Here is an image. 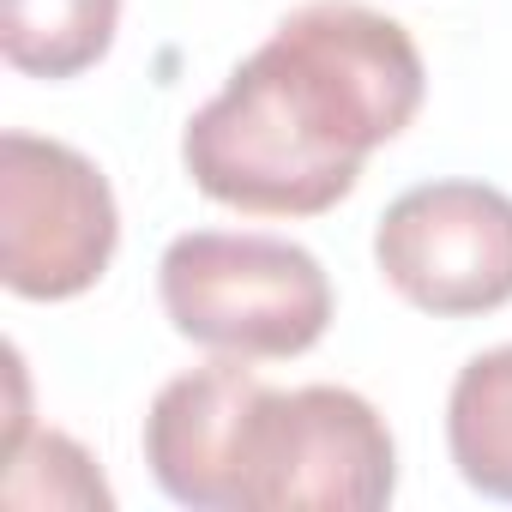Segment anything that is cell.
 <instances>
[{"instance_id": "cell-1", "label": "cell", "mask_w": 512, "mask_h": 512, "mask_svg": "<svg viewBox=\"0 0 512 512\" xmlns=\"http://www.w3.org/2000/svg\"><path fill=\"white\" fill-rule=\"evenodd\" d=\"M410 31L362 0H308L187 121L193 187L247 217H320L422 109Z\"/></svg>"}, {"instance_id": "cell-2", "label": "cell", "mask_w": 512, "mask_h": 512, "mask_svg": "<svg viewBox=\"0 0 512 512\" xmlns=\"http://www.w3.org/2000/svg\"><path fill=\"white\" fill-rule=\"evenodd\" d=\"M157 290L169 326L211 356L284 362L314 350L332 326L326 266L284 235H175L163 247Z\"/></svg>"}, {"instance_id": "cell-3", "label": "cell", "mask_w": 512, "mask_h": 512, "mask_svg": "<svg viewBox=\"0 0 512 512\" xmlns=\"http://www.w3.org/2000/svg\"><path fill=\"white\" fill-rule=\"evenodd\" d=\"M398 494L386 416L350 386H260L235 452V512H374Z\"/></svg>"}, {"instance_id": "cell-4", "label": "cell", "mask_w": 512, "mask_h": 512, "mask_svg": "<svg viewBox=\"0 0 512 512\" xmlns=\"http://www.w3.org/2000/svg\"><path fill=\"white\" fill-rule=\"evenodd\" d=\"M121 241V211L109 175L37 133L0 139V278L25 302L85 296Z\"/></svg>"}, {"instance_id": "cell-5", "label": "cell", "mask_w": 512, "mask_h": 512, "mask_svg": "<svg viewBox=\"0 0 512 512\" xmlns=\"http://www.w3.org/2000/svg\"><path fill=\"white\" fill-rule=\"evenodd\" d=\"M380 278L434 320H470L512 302V193L488 181H422L374 229Z\"/></svg>"}, {"instance_id": "cell-6", "label": "cell", "mask_w": 512, "mask_h": 512, "mask_svg": "<svg viewBox=\"0 0 512 512\" xmlns=\"http://www.w3.org/2000/svg\"><path fill=\"white\" fill-rule=\"evenodd\" d=\"M260 374L241 356L175 374L145 410V464L157 488L193 512H235V452L247 410L260 398Z\"/></svg>"}, {"instance_id": "cell-7", "label": "cell", "mask_w": 512, "mask_h": 512, "mask_svg": "<svg viewBox=\"0 0 512 512\" xmlns=\"http://www.w3.org/2000/svg\"><path fill=\"white\" fill-rule=\"evenodd\" d=\"M446 446L476 494L512 500V344L458 368L446 398Z\"/></svg>"}, {"instance_id": "cell-8", "label": "cell", "mask_w": 512, "mask_h": 512, "mask_svg": "<svg viewBox=\"0 0 512 512\" xmlns=\"http://www.w3.org/2000/svg\"><path fill=\"white\" fill-rule=\"evenodd\" d=\"M121 0H0V49L31 79H73L115 43Z\"/></svg>"}, {"instance_id": "cell-9", "label": "cell", "mask_w": 512, "mask_h": 512, "mask_svg": "<svg viewBox=\"0 0 512 512\" xmlns=\"http://www.w3.org/2000/svg\"><path fill=\"white\" fill-rule=\"evenodd\" d=\"M7 506H109V482L97 476L91 452L55 428L7 440Z\"/></svg>"}]
</instances>
